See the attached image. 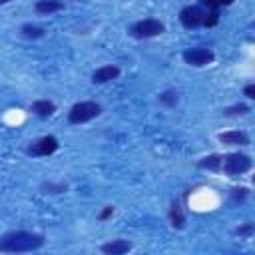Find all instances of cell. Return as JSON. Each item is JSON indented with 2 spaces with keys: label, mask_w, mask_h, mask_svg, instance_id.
<instances>
[{
  "label": "cell",
  "mask_w": 255,
  "mask_h": 255,
  "mask_svg": "<svg viewBox=\"0 0 255 255\" xmlns=\"http://www.w3.org/2000/svg\"><path fill=\"white\" fill-rule=\"evenodd\" d=\"M46 237L34 231H8L0 235V253H30L44 247Z\"/></svg>",
  "instance_id": "obj_1"
},
{
  "label": "cell",
  "mask_w": 255,
  "mask_h": 255,
  "mask_svg": "<svg viewBox=\"0 0 255 255\" xmlns=\"http://www.w3.org/2000/svg\"><path fill=\"white\" fill-rule=\"evenodd\" d=\"M102 116V106L94 100H86V102H76L70 110H68V122L72 126H80V124H88L96 118Z\"/></svg>",
  "instance_id": "obj_2"
},
{
  "label": "cell",
  "mask_w": 255,
  "mask_h": 255,
  "mask_svg": "<svg viewBox=\"0 0 255 255\" xmlns=\"http://www.w3.org/2000/svg\"><path fill=\"white\" fill-rule=\"evenodd\" d=\"M251 167H253L251 157L247 153H241V151L225 153L223 159H221V171L229 177H239V175L247 173Z\"/></svg>",
  "instance_id": "obj_3"
},
{
  "label": "cell",
  "mask_w": 255,
  "mask_h": 255,
  "mask_svg": "<svg viewBox=\"0 0 255 255\" xmlns=\"http://www.w3.org/2000/svg\"><path fill=\"white\" fill-rule=\"evenodd\" d=\"M165 32V24L159 18H141L129 26V36L135 40H147L161 36Z\"/></svg>",
  "instance_id": "obj_4"
},
{
  "label": "cell",
  "mask_w": 255,
  "mask_h": 255,
  "mask_svg": "<svg viewBox=\"0 0 255 255\" xmlns=\"http://www.w3.org/2000/svg\"><path fill=\"white\" fill-rule=\"evenodd\" d=\"M205 14H207V8H203V6H199V4L183 6V8L179 10V24H181L185 30L201 28V26H203V20H205Z\"/></svg>",
  "instance_id": "obj_5"
},
{
  "label": "cell",
  "mask_w": 255,
  "mask_h": 255,
  "mask_svg": "<svg viewBox=\"0 0 255 255\" xmlns=\"http://www.w3.org/2000/svg\"><path fill=\"white\" fill-rule=\"evenodd\" d=\"M183 62L187 66H193V68H205L209 64H213L215 60V52L211 48H205V46H197V48H187L183 50L181 54Z\"/></svg>",
  "instance_id": "obj_6"
},
{
  "label": "cell",
  "mask_w": 255,
  "mask_h": 255,
  "mask_svg": "<svg viewBox=\"0 0 255 255\" xmlns=\"http://www.w3.org/2000/svg\"><path fill=\"white\" fill-rule=\"evenodd\" d=\"M58 147H60L58 137H54V135H42V137L34 139V141L26 147V153L32 155V157H48V155L56 153Z\"/></svg>",
  "instance_id": "obj_7"
},
{
  "label": "cell",
  "mask_w": 255,
  "mask_h": 255,
  "mask_svg": "<svg viewBox=\"0 0 255 255\" xmlns=\"http://www.w3.org/2000/svg\"><path fill=\"white\" fill-rule=\"evenodd\" d=\"M120 74H122L120 66H116V64H106V66H100V68H96V70L92 72V82H94V84H108V82L120 78Z\"/></svg>",
  "instance_id": "obj_8"
},
{
  "label": "cell",
  "mask_w": 255,
  "mask_h": 255,
  "mask_svg": "<svg viewBox=\"0 0 255 255\" xmlns=\"http://www.w3.org/2000/svg\"><path fill=\"white\" fill-rule=\"evenodd\" d=\"M217 139L223 143V145H249V135H247V131H243V129H229V131H221L219 135H217Z\"/></svg>",
  "instance_id": "obj_9"
},
{
  "label": "cell",
  "mask_w": 255,
  "mask_h": 255,
  "mask_svg": "<svg viewBox=\"0 0 255 255\" xmlns=\"http://www.w3.org/2000/svg\"><path fill=\"white\" fill-rule=\"evenodd\" d=\"M131 249H133V243L128 241V239H112V241L100 245V251L104 255H124Z\"/></svg>",
  "instance_id": "obj_10"
},
{
  "label": "cell",
  "mask_w": 255,
  "mask_h": 255,
  "mask_svg": "<svg viewBox=\"0 0 255 255\" xmlns=\"http://www.w3.org/2000/svg\"><path fill=\"white\" fill-rule=\"evenodd\" d=\"M30 112H32L34 116L46 120V118H52V116L56 114V104H54L52 100H34V102L30 104Z\"/></svg>",
  "instance_id": "obj_11"
},
{
  "label": "cell",
  "mask_w": 255,
  "mask_h": 255,
  "mask_svg": "<svg viewBox=\"0 0 255 255\" xmlns=\"http://www.w3.org/2000/svg\"><path fill=\"white\" fill-rule=\"evenodd\" d=\"M64 8L62 0H36L34 2V12L38 16H50L54 12H60Z\"/></svg>",
  "instance_id": "obj_12"
},
{
  "label": "cell",
  "mask_w": 255,
  "mask_h": 255,
  "mask_svg": "<svg viewBox=\"0 0 255 255\" xmlns=\"http://www.w3.org/2000/svg\"><path fill=\"white\" fill-rule=\"evenodd\" d=\"M167 215H169V223H171L173 229H183L185 227V215H183V209H181V205H179L177 199L171 201Z\"/></svg>",
  "instance_id": "obj_13"
},
{
  "label": "cell",
  "mask_w": 255,
  "mask_h": 255,
  "mask_svg": "<svg viewBox=\"0 0 255 255\" xmlns=\"http://www.w3.org/2000/svg\"><path fill=\"white\" fill-rule=\"evenodd\" d=\"M221 159H223L221 153H209V155H205V157H201V159L197 161V167H199V169H207V171L219 173V171H221Z\"/></svg>",
  "instance_id": "obj_14"
},
{
  "label": "cell",
  "mask_w": 255,
  "mask_h": 255,
  "mask_svg": "<svg viewBox=\"0 0 255 255\" xmlns=\"http://www.w3.org/2000/svg\"><path fill=\"white\" fill-rule=\"evenodd\" d=\"M20 34H22L26 40H40V38H44V36H46V28L26 22V24H22V26H20Z\"/></svg>",
  "instance_id": "obj_15"
},
{
  "label": "cell",
  "mask_w": 255,
  "mask_h": 255,
  "mask_svg": "<svg viewBox=\"0 0 255 255\" xmlns=\"http://www.w3.org/2000/svg\"><path fill=\"white\" fill-rule=\"evenodd\" d=\"M157 102H159L163 108H175V106L179 104V92L173 90V88H167V90L159 92Z\"/></svg>",
  "instance_id": "obj_16"
},
{
  "label": "cell",
  "mask_w": 255,
  "mask_h": 255,
  "mask_svg": "<svg viewBox=\"0 0 255 255\" xmlns=\"http://www.w3.org/2000/svg\"><path fill=\"white\" fill-rule=\"evenodd\" d=\"M251 112V106L249 104H233V106H229V108H223L221 110V114L223 116H227V118H237V116H247Z\"/></svg>",
  "instance_id": "obj_17"
},
{
  "label": "cell",
  "mask_w": 255,
  "mask_h": 255,
  "mask_svg": "<svg viewBox=\"0 0 255 255\" xmlns=\"http://www.w3.org/2000/svg\"><path fill=\"white\" fill-rule=\"evenodd\" d=\"M40 189H42L44 193H52V195H56V193H66V191H68V183H64V181H58V183H54V181H44V183L40 185Z\"/></svg>",
  "instance_id": "obj_18"
},
{
  "label": "cell",
  "mask_w": 255,
  "mask_h": 255,
  "mask_svg": "<svg viewBox=\"0 0 255 255\" xmlns=\"http://www.w3.org/2000/svg\"><path fill=\"white\" fill-rule=\"evenodd\" d=\"M249 195V187H233L231 189V193H229V197H231V201H243L245 197Z\"/></svg>",
  "instance_id": "obj_19"
},
{
  "label": "cell",
  "mask_w": 255,
  "mask_h": 255,
  "mask_svg": "<svg viewBox=\"0 0 255 255\" xmlns=\"http://www.w3.org/2000/svg\"><path fill=\"white\" fill-rule=\"evenodd\" d=\"M235 235H239V237H243V239H249V237L253 235V223H243V225H239V227L235 229Z\"/></svg>",
  "instance_id": "obj_20"
},
{
  "label": "cell",
  "mask_w": 255,
  "mask_h": 255,
  "mask_svg": "<svg viewBox=\"0 0 255 255\" xmlns=\"http://www.w3.org/2000/svg\"><path fill=\"white\" fill-rule=\"evenodd\" d=\"M243 96H245L247 100H255V84H253V82L245 84V88H243Z\"/></svg>",
  "instance_id": "obj_21"
},
{
  "label": "cell",
  "mask_w": 255,
  "mask_h": 255,
  "mask_svg": "<svg viewBox=\"0 0 255 255\" xmlns=\"http://www.w3.org/2000/svg\"><path fill=\"white\" fill-rule=\"evenodd\" d=\"M114 211H116L114 205H106V207L102 209V213L98 215V219H100V221H106V219H110V217L114 215Z\"/></svg>",
  "instance_id": "obj_22"
},
{
  "label": "cell",
  "mask_w": 255,
  "mask_h": 255,
  "mask_svg": "<svg viewBox=\"0 0 255 255\" xmlns=\"http://www.w3.org/2000/svg\"><path fill=\"white\" fill-rule=\"evenodd\" d=\"M235 0H217V4H219V8H225V6H231Z\"/></svg>",
  "instance_id": "obj_23"
},
{
  "label": "cell",
  "mask_w": 255,
  "mask_h": 255,
  "mask_svg": "<svg viewBox=\"0 0 255 255\" xmlns=\"http://www.w3.org/2000/svg\"><path fill=\"white\" fill-rule=\"evenodd\" d=\"M12 0H0V6H4V4H10Z\"/></svg>",
  "instance_id": "obj_24"
}]
</instances>
